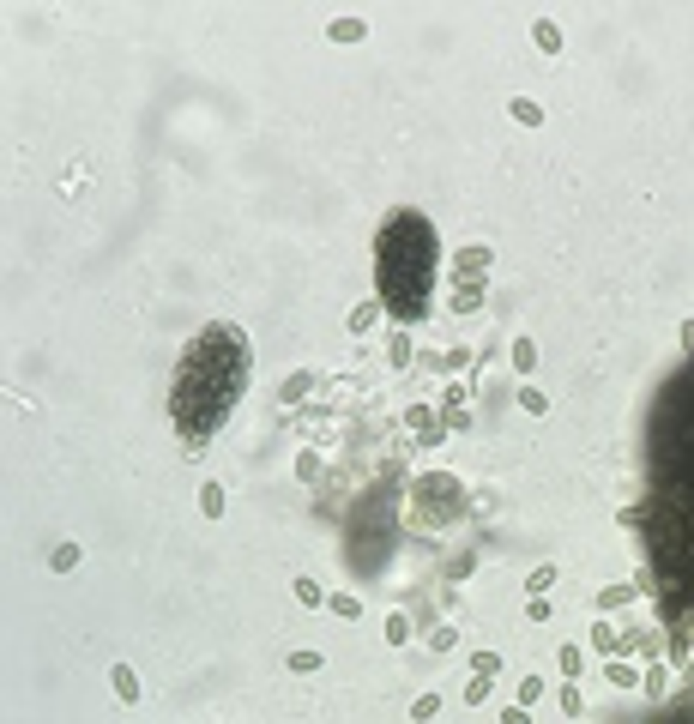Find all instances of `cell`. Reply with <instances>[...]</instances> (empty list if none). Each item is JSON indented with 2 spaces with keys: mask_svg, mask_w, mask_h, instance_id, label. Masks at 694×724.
I'll use <instances>...</instances> for the list:
<instances>
[{
  "mask_svg": "<svg viewBox=\"0 0 694 724\" xmlns=\"http://www.w3.org/2000/svg\"><path fill=\"white\" fill-rule=\"evenodd\" d=\"M513 121H525V127H537V121H544V109H537V103H525V97H520V103H513Z\"/></svg>",
  "mask_w": 694,
  "mask_h": 724,
  "instance_id": "obj_11",
  "label": "cell"
},
{
  "mask_svg": "<svg viewBox=\"0 0 694 724\" xmlns=\"http://www.w3.org/2000/svg\"><path fill=\"white\" fill-rule=\"evenodd\" d=\"M290 670H320V652H290Z\"/></svg>",
  "mask_w": 694,
  "mask_h": 724,
  "instance_id": "obj_13",
  "label": "cell"
},
{
  "mask_svg": "<svg viewBox=\"0 0 694 724\" xmlns=\"http://www.w3.org/2000/svg\"><path fill=\"white\" fill-rule=\"evenodd\" d=\"M374 314H381V302H362V308H350V332H369Z\"/></svg>",
  "mask_w": 694,
  "mask_h": 724,
  "instance_id": "obj_5",
  "label": "cell"
},
{
  "mask_svg": "<svg viewBox=\"0 0 694 724\" xmlns=\"http://www.w3.org/2000/svg\"><path fill=\"white\" fill-rule=\"evenodd\" d=\"M115 694H121V701H139V682H133L127 664H115Z\"/></svg>",
  "mask_w": 694,
  "mask_h": 724,
  "instance_id": "obj_7",
  "label": "cell"
},
{
  "mask_svg": "<svg viewBox=\"0 0 694 724\" xmlns=\"http://www.w3.org/2000/svg\"><path fill=\"white\" fill-rule=\"evenodd\" d=\"M532 36H537V48H544V55H555V48H562V31H555L550 19H537V24H532Z\"/></svg>",
  "mask_w": 694,
  "mask_h": 724,
  "instance_id": "obj_4",
  "label": "cell"
},
{
  "mask_svg": "<svg viewBox=\"0 0 694 724\" xmlns=\"http://www.w3.org/2000/svg\"><path fill=\"white\" fill-rule=\"evenodd\" d=\"M387 640L405 646V640H411V621H405V616H387Z\"/></svg>",
  "mask_w": 694,
  "mask_h": 724,
  "instance_id": "obj_10",
  "label": "cell"
},
{
  "mask_svg": "<svg viewBox=\"0 0 694 724\" xmlns=\"http://www.w3.org/2000/svg\"><path fill=\"white\" fill-rule=\"evenodd\" d=\"M441 272V236L416 206L387 211L381 236H374V302L393 314L399 326H416L429 314Z\"/></svg>",
  "mask_w": 694,
  "mask_h": 724,
  "instance_id": "obj_2",
  "label": "cell"
},
{
  "mask_svg": "<svg viewBox=\"0 0 694 724\" xmlns=\"http://www.w3.org/2000/svg\"><path fill=\"white\" fill-rule=\"evenodd\" d=\"M477 302H483V290H477V284H459V296H453V308H459V314H471Z\"/></svg>",
  "mask_w": 694,
  "mask_h": 724,
  "instance_id": "obj_9",
  "label": "cell"
},
{
  "mask_svg": "<svg viewBox=\"0 0 694 724\" xmlns=\"http://www.w3.org/2000/svg\"><path fill=\"white\" fill-rule=\"evenodd\" d=\"M411 713H416V718H435V713H441V701H435V694H416V706H411Z\"/></svg>",
  "mask_w": 694,
  "mask_h": 724,
  "instance_id": "obj_12",
  "label": "cell"
},
{
  "mask_svg": "<svg viewBox=\"0 0 694 724\" xmlns=\"http://www.w3.org/2000/svg\"><path fill=\"white\" fill-rule=\"evenodd\" d=\"M248 374H254V345H248L242 326L230 320H211L187 338L182 362H175V380H169V423L187 447H206L230 411L242 404L248 392Z\"/></svg>",
  "mask_w": 694,
  "mask_h": 724,
  "instance_id": "obj_1",
  "label": "cell"
},
{
  "mask_svg": "<svg viewBox=\"0 0 694 724\" xmlns=\"http://www.w3.org/2000/svg\"><path fill=\"white\" fill-rule=\"evenodd\" d=\"M362 31H369L362 19H338V24H332V36H338V43H362Z\"/></svg>",
  "mask_w": 694,
  "mask_h": 724,
  "instance_id": "obj_6",
  "label": "cell"
},
{
  "mask_svg": "<svg viewBox=\"0 0 694 724\" xmlns=\"http://www.w3.org/2000/svg\"><path fill=\"white\" fill-rule=\"evenodd\" d=\"M199 507H206V513H211V519H218V513H224V489H218V483H206V489H199Z\"/></svg>",
  "mask_w": 694,
  "mask_h": 724,
  "instance_id": "obj_8",
  "label": "cell"
},
{
  "mask_svg": "<svg viewBox=\"0 0 694 724\" xmlns=\"http://www.w3.org/2000/svg\"><path fill=\"white\" fill-rule=\"evenodd\" d=\"M453 266H459V272H465V278H477V272H489V248H465V253H459V260H453Z\"/></svg>",
  "mask_w": 694,
  "mask_h": 724,
  "instance_id": "obj_3",
  "label": "cell"
}]
</instances>
